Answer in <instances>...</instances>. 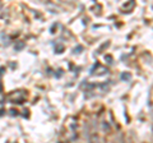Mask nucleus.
I'll return each instance as SVG.
<instances>
[{
  "instance_id": "1",
  "label": "nucleus",
  "mask_w": 153,
  "mask_h": 143,
  "mask_svg": "<svg viewBox=\"0 0 153 143\" xmlns=\"http://www.w3.org/2000/svg\"><path fill=\"white\" fill-rule=\"evenodd\" d=\"M24 47V42H18L15 45V50H20V49H23Z\"/></svg>"
},
{
  "instance_id": "2",
  "label": "nucleus",
  "mask_w": 153,
  "mask_h": 143,
  "mask_svg": "<svg viewBox=\"0 0 153 143\" xmlns=\"http://www.w3.org/2000/svg\"><path fill=\"white\" fill-rule=\"evenodd\" d=\"M121 78L125 79V81H129V79H130V74H121Z\"/></svg>"
},
{
  "instance_id": "3",
  "label": "nucleus",
  "mask_w": 153,
  "mask_h": 143,
  "mask_svg": "<svg viewBox=\"0 0 153 143\" xmlns=\"http://www.w3.org/2000/svg\"><path fill=\"white\" fill-rule=\"evenodd\" d=\"M63 50H64V47H63V46H61V45H59V46H58V47H56V51H58V53H59V54H60V53H61V51H63Z\"/></svg>"
},
{
  "instance_id": "4",
  "label": "nucleus",
  "mask_w": 153,
  "mask_h": 143,
  "mask_svg": "<svg viewBox=\"0 0 153 143\" xmlns=\"http://www.w3.org/2000/svg\"><path fill=\"white\" fill-rule=\"evenodd\" d=\"M82 50H83V47H82V46H78V47H75V50H74V51H75V54H77V51H82Z\"/></svg>"
}]
</instances>
